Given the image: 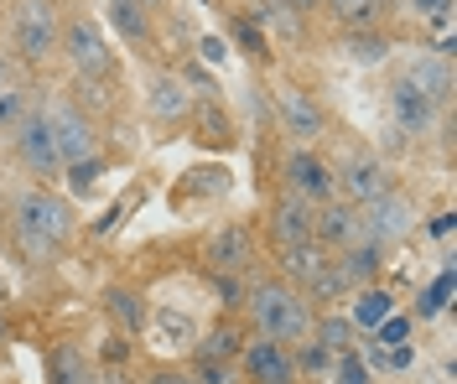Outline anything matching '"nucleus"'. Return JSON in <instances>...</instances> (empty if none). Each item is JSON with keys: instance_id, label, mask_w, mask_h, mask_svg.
Masks as SVG:
<instances>
[{"instance_id": "nucleus-29", "label": "nucleus", "mask_w": 457, "mask_h": 384, "mask_svg": "<svg viewBox=\"0 0 457 384\" xmlns=\"http://www.w3.org/2000/svg\"><path fill=\"white\" fill-rule=\"evenodd\" d=\"M255 27L260 31H281V37H302V16H291L281 0H265L260 16H255Z\"/></svg>"}, {"instance_id": "nucleus-44", "label": "nucleus", "mask_w": 457, "mask_h": 384, "mask_svg": "<svg viewBox=\"0 0 457 384\" xmlns=\"http://www.w3.org/2000/svg\"><path fill=\"white\" fill-rule=\"evenodd\" d=\"M286 11H291V16H312V11H322V0H281Z\"/></svg>"}, {"instance_id": "nucleus-30", "label": "nucleus", "mask_w": 457, "mask_h": 384, "mask_svg": "<svg viewBox=\"0 0 457 384\" xmlns=\"http://www.w3.org/2000/svg\"><path fill=\"white\" fill-rule=\"evenodd\" d=\"M208 291L219 296V306L224 312H234V306H245V275H219V270H208Z\"/></svg>"}, {"instance_id": "nucleus-40", "label": "nucleus", "mask_w": 457, "mask_h": 384, "mask_svg": "<svg viewBox=\"0 0 457 384\" xmlns=\"http://www.w3.org/2000/svg\"><path fill=\"white\" fill-rule=\"evenodd\" d=\"M405 11H411V16H421V21H431V16L453 11V0H405Z\"/></svg>"}, {"instance_id": "nucleus-3", "label": "nucleus", "mask_w": 457, "mask_h": 384, "mask_svg": "<svg viewBox=\"0 0 457 384\" xmlns=\"http://www.w3.org/2000/svg\"><path fill=\"white\" fill-rule=\"evenodd\" d=\"M62 42V5L57 0H11L5 11V47L16 68H42L47 58H57Z\"/></svg>"}, {"instance_id": "nucleus-27", "label": "nucleus", "mask_w": 457, "mask_h": 384, "mask_svg": "<svg viewBox=\"0 0 457 384\" xmlns=\"http://www.w3.org/2000/svg\"><path fill=\"white\" fill-rule=\"evenodd\" d=\"M239 354V327L234 323H219V327H208V332H198V358H234Z\"/></svg>"}, {"instance_id": "nucleus-43", "label": "nucleus", "mask_w": 457, "mask_h": 384, "mask_svg": "<svg viewBox=\"0 0 457 384\" xmlns=\"http://www.w3.org/2000/svg\"><path fill=\"white\" fill-rule=\"evenodd\" d=\"M145 384H193V374H187V369H156Z\"/></svg>"}, {"instance_id": "nucleus-22", "label": "nucleus", "mask_w": 457, "mask_h": 384, "mask_svg": "<svg viewBox=\"0 0 457 384\" xmlns=\"http://www.w3.org/2000/svg\"><path fill=\"white\" fill-rule=\"evenodd\" d=\"M390 53H395V42L385 31H343L338 37V58L353 68H379V62H390Z\"/></svg>"}, {"instance_id": "nucleus-20", "label": "nucleus", "mask_w": 457, "mask_h": 384, "mask_svg": "<svg viewBox=\"0 0 457 384\" xmlns=\"http://www.w3.org/2000/svg\"><path fill=\"white\" fill-rule=\"evenodd\" d=\"M104 312L114 317V327H120L125 338L151 327V301H145L141 286H110V291H104Z\"/></svg>"}, {"instance_id": "nucleus-25", "label": "nucleus", "mask_w": 457, "mask_h": 384, "mask_svg": "<svg viewBox=\"0 0 457 384\" xmlns=\"http://www.w3.org/2000/svg\"><path fill=\"white\" fill-rule=\"evenodd\" d=\"M110 21L125 42H136V47L151 42V11H145L141 0H110Z\"/></svg>"}, {"instance_id": "nucleus-12", "label": "nucleus", "mask_w": 457, "mask_h": 384, "mask_svg": "<svg viewBox=\"0 0 457 384\" xmlns=\"http://www.w3.org/2000/svg\"><path fill=\"white\" fill-rule=\"evenodd\" d=\"M193 110H198V99H193V89L182 84V73L156 68V73L145 78V115L156 119V125H182Z\"/></svg>"}, {"instance_id": "nucleus-39", "label": "nucleus", "mask_w": 457, "mask_h": 384, "mask_svg": "<svg viewBox=\"0 0 457 384\" xmlns=\"http://www.w3.org/2000/svg\"><path fill=\"white\" fill-rule=\"evenodd\" d=\"M198 58L208 62V68H224V62H228V42H224V37H213V31H203V37H198Z\"/></svg>"}, {"instance_id": "nucleus-34", "label": "nucleus", "mask_w": 457, "mask_h": 384, "mask_svg": "<svg viewBox=\"0 0 457 384\" xmlns=\"http://www.w3.org/2000/svg\"><path fill=\"white\" fill-rule=\"evenodd\" d=\"M193 384H234L239 374H234V364H224V358H193Z\"/></svg>"}, {"instance_id": "nucleus-8", "label": "nucleus", "mask_w": 457, "mask_h": 384, "mask_svg": "<svg viewBox=\"0 0 457 384\" xmlns=\"http://www.w3.org/2000/svg\"><path fill=\"white\" fill-rule=\"evenodd\" d=\"M42 110H47V119H53V135H57V151H62V167L99 156V125H94V115H88L84 104H68V99H42Z\"/></svg>"}, {"instance_id": "nucleus-46", "label": "nucleus", "mask_w": 457, "mask_h": 384, "mask_svg": "<svg viewBox=\"0 0 457 384\" xmlns=\"http://www.w3.org/2000/svg\"><path fill=\"white\" fill-rule=\"evenodd\" d=\"M431 234H436V239H447V234H453V213H436V224H431Z\"/></svg>"}, {"instance_id": "nucleus-11", "label": "nucleus", "mask_w": 457, "mask_h": 384, "mask_svg": "<svg viewBox=\"0 0 457 384\" xmlns=\"http://www.w3.org/2000/svg\"><path fill=\"white\" fill-rule=\"evenodd\" d=\"M359 218H364V239H374V244H400V239L416 234V224H421V213H416V203L400 192V187H390L385 198H374L370 208H359Z\"/></svg>"}, {"instance_id": "nucleus-15", "label": "nucleus", "mask_w": 457, "mask_h": 384, "mask_svg": "<svg viewBox=\"0 0 457 384\" xmlns=\"http://www.w3.org/2000/svg\"><path fill=\"white\" fill-rule=\"evenodd\" d=\"M312 239L328 249V255H338V249H348V244H359V239H364V218H359V208L343 203V198H328V203L317 208Z\"/></svg>"}, {"instance_id": "nucleus-36", "label": "nucleus", "mask_w": 457, "mask_h": 384, "mask_svg": "<svg viewBox=\"0 0 457 384\" xmlns=\"http://www.w3.org/2000/svg\"><path fill=\"white\" fill-rule=\"evenodd\" d=\"M447 296H453V270H442V275L431 281V291L421 296V323H431V317L447 312Z\"/></svg>"}, {"instance_id": "nucleus-18", "label": "nucleus", "mask_w": 457, "mask_h": 384, "mask_svg": "<svg viewBox=\"0 0 457 384\" xmlns=\"http://www.w3.org/2000/svg\"><path fill=\"white\" fill-rule=\"evenodd\" d=\"M276 255H281V260H276V266H281V281L296 286V291H307L317 275L328 270V260H333L317 239H307V244H286V249H276Z\"/></svg>"}, {"instance_id": "nucleus-35", "label": "nucleus", "mask_w": 457, "mask_h": 384, "mask_svg": "<svg viewBox=\"0 0 457 384\" xmlns=\"http://www.w3.org/2000/svg\"><path fill=\"white\" fill-rule=\"evenodd\" d=\"M234 42H239L250 58H270V37H265L250 16H239V21H234Z\"/></svg>"}, {"instance_id": "nucleus-28", "label": "nucleus", "mask_w": 457, "mask_h": 384, "mask_svg": "<svg viewBox=\"0 0 457 384\" xmlns=\"http://www.w3.org/2000/svg\"><path fill=\"white\" fill-rule=\"evenodd\" d=\"M151 323H156V332L167 338L171 348H193V343H198V323H193L187 312H156Z\"/></svg>"}, {"instance_id": "nucleus-6", "label": "nucleus", "mask_w": 457, "mask_h": 384, "mask_svg": "<svg viewBox=\"0 0 457 384\" xmlns=\"http://www.w3.org/2000/svg\"><path fill=\"white\" fill-rule=\"evenodd\" d=\"M333 187H338L343 203L353 208H370L374 198H385L395 187V172L379 151H343L338 167H333Z\"/></svg>"}, {"instance_id": "nucleus-32", "label": "nucleus", "mask_w": 457, "mask_h": 384, "mask_svg": "<svg viewBox=\"0 0 457 384\" xmlns=\"http://www.w3.org/2000/svg\"><path fill=\"white\" fill-rule=\"evenodd\" d=\"M62 177L73 192H94V182L104 177V156H88V161H73V167H62Z\"/></svg>"}, {"instance_id": "nucleus-17", "label": "nucleus", "mask_w": 457, "mask_h": 384, "mask_svg": "<svg viewBox=\"0 0 457 384\" xmlns=\"http://www.w3.org/2000/svg\"><path fill=\"white\" fill-rule=\"evenodd\" d=\"M379 266H385V244H374V239H359V244H348V249L333 255V270H338V281L348 291H364L379 275Z\"/></svg>"}, {"instance_id": "nucleus-2", "label": "nucleus", "mask_w": 457, "mask_h": 384, "mask_svg": "<svg viewBox=\"0 0 457 384\" xmlns=\"http://www.w3.org/2000/svg\"><path fill=\"white\" fill-rule=\"evenodd\" d=\"M245 306H250V323H255V338H270V343H307L312 338V323H317V306L296 286L286 281H255L245 291Z\"/></svg>"}, {"instance_id": "nucleus-24", "label": "nucleus", "mask_w": 457, "mask_h": 384, "mask_svg": "<svg viewBox=\"0 0 457 384\" xmlns=\"http://www.w3.org/2000/svg\"><path fill=\"white\" fill-rule=\"evenodd\" d=\"M390 312H395V296L385 291V286H364V291H353V312H348V323L364 327V332H374Z\"/></svg>"}, {"instance_id": "nucleus-45", "label": "nucleus", "mask_w": 457, "mask_h": 384, "mask_svg": "<svg viewBox=\"0 0 457 384\" xmlns=\"http://www.w3.org/2000/svg\"><path fill=\"white\" fill-rule=\"evenodd\" d=\"M104 358H110V364H120V358H125V332H114V338H110V348H104Z\"/></svg>"}, {"instance_id": "nucleus-42", "label": "nucleus", "mask_w": 457, "mask_h": 384, "mask_svg": "<svg viewBox=\"0 0 457 384\" xmlns=\"http://www.w3.org/2000/svg\"><path fill=\"white\" fill-rule=\"evenodd\" d=\"M16 84H21V68H16V58H11V53L0 47V94L16 89Z\"/></svg>"}, {"instance_id": "nucleus-9", "label": "nucleus", "mask_w": 457, "mask_h": 384, "mask_svg": "<svg viewBox=\"0 0 457 384\" xmlns=\"http://www.w3.org/2000/svg\"><path fill=\"white\" fill-rule=\"evenodd\" d=\"M270 110H276L281 135H291L296 146H312V141L328 135V110H322L307 89H296V84H286V89L270 94Z\"/></svg>"}, {"instance_id": "nucleus-14", "label": "nucleus", "mask_w": 457, "mask_h": 384, "mask_svg": "<svg viewBox=\"0 0 457 384\" xmlns=\"http://www.w3.org/2000/svg\"><path fill=\"white\" fill-rule=\"evenodd\" d=\"M239 369H245V380H250V384H296V380H302L291 348L270 343V338H250V343H245V354H239Z\"/></svg>"}, {"instance_id": "nucleus-41", "label": "nucleus", "mask_w": 457, "mask_h": 384, "mask_svg": "<svg viewBox=\"0 0 457 384\" xmlns=\"http://www.w3.org/2000/svg\"><path fill=\"white\" fill-rule=\"evenodd\" d=\"M136 203V198H120V203L114 208H104V218H94V234H110L114 224H120V218H125V208Z\"/></svg>"}, {"instance_id": "nucleus-26", "label": "nucleus", "mask_w": 457, "mask_h": 384, "mask_svg": "<svg viewBox=\"0 0 457 384\" xmlns=\"http://www.w3.org/2000/svg\"><path fill=\"white\" fill-rule=\"evenodd\" d=\"M312 343H322V348H328L333 358L348 354V348H353V323H348V317H338V312H317Z\"/></svg>"}, {"instance_id": "nucleus-23", "label": "nucleus", "mask_w": 457, "mask_h": 384, "mask_svg": "<svg viewBox=\"0 0 457 384\" xmlns=\"http://www.w3.org/2000/svg\"><path fill=\"white\" fill-rule=\"evenodd\" d=\"M333 11V21L343 31H379V16H385V0H322Z\"/></svg>"}, {"instance_id": "nucleus-47", "label": "nucleus", "mask_w": 457, "mask_h": 384, "mask_svg": "<svg viewBox=\"0 0 457 384\" xmlns=\"http://www.w3.org/2000/svg\"><path fill=\"white\" fill-rule=\"evenodd\" d=\"M0 338H5V317H0Z\"/></svg>"}, {"instance_id": "nucleus-37", "label": "nucleus", "mask_w": 457, "mask_h": 384, "mask_svg": "<svg viewBox=\"0 0 457 384\" xmlns=\"http://www.w3.org/2000/svg\"><path fill=\"white\" fill-rule=\"evenodd\" d=\"M296 374H322V369H333V354H328V348H322V343H312V338H307V343H296Z\"/></svg>"}, {"instance_id": "nucleus-1", "label": "nucleus", "mask_w": 457, "mask_h": 384, "mask_svg": "<svg viewBox=\"0 0 457 384\" xmlns=\"http://www.w3.org/2000/svg\"><path fill=\"white\" fill-rule=\"evenodd\" d=\"M73 229H79L73 203L57 198L53 187H21L11 198V239H16V249L27 255L31 266H53L57 255L68 249Z\"/></svg>"}, {"instance_id": "nucleus-5", "label": "nucleus", "mask_w": 457, "mask_h": 384, "mask_svg": "<svg viewBox=\"0 0 457 384\" xmlns=\"http://www.w3.org/2000/svg\"><path fill=\"white\" fill-rule=\"evenodd\" d=\"M11 151H16V161L27 167L31 177H42V182L62 177V151H57L53 119H47L42 104H31L27 115L16 119V130H11Z\"/></svg>"}, {"instance_id": "nucleus-21", "label": "nucleus", "mask_w": 457, "mask_h": 384, "mask_svg": "<svg viewBox=\"0 0 457 384\" xmlns=\"http://www.w3.org/2000/svg\"><path fill=\"white\" fill-rule=\"evenodd\" d=\"M94 380H99V369H94V358L79 343H53V354H47V384H94Z\"/></svg>"}, {"instance_id": "nucleus-38", "label": "nucleus", "mask_w": 457, "mask_h": 384, "mask_svg": "<svg viewBox=\"0 0 457 384\" xmlns=\"http://www.w3.org/2000/svg\"><path fill=\"white\" fill-rule=\"evenodd\" d=\"M370 380H374V374L364 369V358L353 354V348L333 358V384H370Z\"/></svg>"}, {"instance_id": "nucleus-31", "label": "nucleus", "mask_w": 457, "mask_h": 384, "mask_svg": "<svg viewBox=\"0 0 457 384\" xmlns=\"http://www.w3.org/2000/svg\"><path fill=\"white\" fill-rule=\"evenodd\" d=\"M27 110H31V89H27V84L5 89V94H0V130L11 135V130H16V119L27 115Z\"/></svg>"}, {"instance_id": "nucleus-19", "label": "nucleus", "mask_w": 457, "mask_h": 384, "mask_svg": "<svg viewBox=\"0 0 457 384\" xmlns=\"http://www.w3.org/2000/svg\"><path fill=\"white\" fill-rule=\"evenodd\" d=\"M416 89H427L436 99V110H447L453 104V58H436V53H421V58H411L400 68Z\"/></svg>"}, {"instance_id": "nucleus-4", "label": "nucleus", "mask_w": 457, "mask_h": 384, "mask_svg": "<svg viewBox=\"0 0 457 384\" xmlns=\"http://www.w3.org/2000/svg\"><path fill=\"white\" fill-rule=\"evenodd\" d=\"M57 53L68 58L79 84H99V78L114 73V47H110V37H104V27H99V16H88V11L84 16H62Z\"/></svg>"}, {"instance_id": "nucleus-16", "label": "nucleus", "mask_w": 457, "mask_h": 384, "mask_svg": "<svg viewBox=\"0 0 457 384\" xmlns=\"http://www.w3.org/2000/svg\"><path fill=\"white\" fill-rule=\"evenodd\" d=\"M312 224H317V208L302 203V198H291V192H281L276 208H270V239H276V249L307 244V239H312Z\"/></svg>"}, {"instance_id": "nucleus-13", "label": "nucleus", "mask_w": 457, "mask_h": 384, "mask_svg": "<svg viewBox=\"0 0 457 384\" xmlns=\"http://www.w3.org/2000/svg\"><path fill=\"white\" fill-rule=\"evenodd\" d=\"M203 260L219 275H245V270L255 266V234L245 224H219L213 234L203 239Z\"/></svg>"}, {"instance_id": "nucleus-33", "label": "nucleus", "mask_w": 457, "mask_h": 384, "mask_svg": "<svg viewBox=\"0 0 457 384\" xmlns=\"http://www.w3.org/2000/svg\"><path fill=\"white\" fill-rule=\"evenodd\" d=\"M411 327H416L411 317H400V312H390V317H385V323L374 327L370 338L379 343V348H405V338H411Z\"/></svg>"}, {"instance_id": "nucleus-7", "label": "nucleus", "mask_w": 457, "mask_h": 384, "mask_svg": "<svg viewBox=\"0 0 457 384\" xmlns=\"http://www.w3.org/2000/svg\"><path fill=\"white\" fill-rule=\"evenodd\" d=\"M385 110H390L395 146H405V141H427L431 130H436V119L447 115V110H436V99H431L427 89H416L405 73L390 78V89H385Z\"/></svg>"}, {"instance_id": "nucleus-10", "label": "nucleus", "mask_w": 457, "mask_h": 384, "mask_svg": "<svg viewBox=\"0 0 457 384\" xmlns=\"http://www.w3.org/2000/svg\"><path fill=\"white\" fill-rule=\"evenodd\" d=\"M281 177H286V192H291V198H302V203H312V208H322L328 198H338V187H333V167H328L312 146H291L286 151Z\"/></svg>"}]
</instances>
